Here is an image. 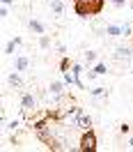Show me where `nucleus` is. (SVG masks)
Listing matches in <instances>:
<instances>
[{"instance_id":"obj_1","label":"nucleus","mask_w":133,"mask_h":152,"mask_svg":"<svg viewBox=\"0 0 133 152\" xmlns=\"http://www.w3.org/2000/svg\"><path fill=\"white\" fill-rule=\"evenodd\" d=\"M106 7V0H74V12L80 19H90V16H99Z\"/></svg>"},{"instance_id":"obj_2","label":"nucleus","mask_w":133,"mask_h":152,"mask_svg":"<svg viewBox=\"0 0 133 152\" xmlns=\"http://www.w3.org/2000/svg\"><path fill=\"white\" fill-rule=\"evenodd\" d=\"M35 136H37V138L44 143V145H46L48 150H64V145H62V143L57 141L53 134L48 132L46 124H35Z\"/></svg>"},{"instance_id":"obj_3","label":"nucleus","mask_w":133,"mask_h":152,"mask_svg":"<svg viewBox=\"0 0 133 152\" xmlns=\"http://www.w3.org/2000/svg\"><path fill=\"white\" fill-rule=\"evenodd\" d=\"M99 148V138H96L94 129H85L83 136H80V143H78V150L80 152H94Z\"/></svg>"},{"instance_id":"obj_4","label":"nucleus","mask_w":133,"mask_h":152,"mask_svg":"<svg viewBox=\"0 0 133 152\" xmlns=\"http://www.w3.org/2000/svg\"><path fill=\"white\" fill-rule=\"evenodd\" d=\"M103 35L108 37H122V35H133V30L129 26H119V23H108L103 28Z\"/></svg>"},{"instance_id":"obj_5","label":"nucleus","mask_w":133,"mask_h":152,"mask_svg":"<svg viewBox=\"0 0 133 152\" xmlns=\"http://www.w3.org/2000/svg\"><path fill=\"white\" fill-rule=\"evenodd\" d=\"M80 113H83V108H80V106H69L64 113H62V122H66V124H71V127H74Z\"/></svg>"},{"instance_id":"obj_6","label":"nucleus","mask_w":133,"mask_h":152,"mask_svg":"<svg viewBox=\"0 0 133 152\" xmlns=\"http://www.w3.org/2000/svg\"><path fill=\"white\" fill-rule=\"evenodd\" d=\"M21 108H23V111H32V108H37V99H35V95L23 92V95H21Z\"/></svg>"},{"instance_id":"obj_7","label":"nucleus","mask_w":133,"mask_h":152,"mask_svg":"<svg viewBox=\"0 0 133 152\" xmlns=\"http://www.w3.org/2000/svg\"><path fill=\"white\" fill-rule=\"evenodd\" d=\"M74 127H76V129H83V132H85V129H92V118L83 111V113L78 115V120H76V124H74Z\"/></svg>"},{"instance_id":"obj_8","label":"nucleus","mask_w":133,"mask_h":152,"mask_svg":"<svg viewBox=\"0 0 133 152\" xmlns=\"http://www.w3.org/2000/svg\"><path fill=\"white\" fill-rule=\"evenodd\" d=\"M106 72H108V65H106V62H96L94 67H90V69H87V76H90V81H92V78L106 74Z\"/></svg>"},{"instance_id":"obj_9","label":"nucleus","mask_w":133,"mask_h":152,"mask_svg":"<svg viewBox=\"0 0 133 152\" xmlns=\"http://www.w3.org/2000/svg\"><path fill=\"white\" fill-rule=\"evenodd\" d=\"M131 48L129 46H117L115 48V60H126V62H129V60H131Z\"/></svg>"},{"instance_id":"obj_10","label":"nucleus","mask_w":133,"mask_h":152,"mask_svg":"<svg viewBox=\"0 0 133 152\" xmlns=\"http://www.w3.org/2000/svg\"><path fill=\"white\" fill-rule=\"evenodd\" d=\"M28 28L35 32V35H46V28H44V23L39 19H30L28 21Z\"/></svg>"},{"instance_id":"obj_11","label":"nucleus","mask_w":133,"mask_h":152,"mask_svg":"<svg viewBox=\"0 0 133 152\" xmlns=\"http://www.w3.org/2000/svg\"><path fill=\"white\" fill-rule=\"evenodd\" d=\"M48 7L53 10L55 16H62V14H64V2H62V0H48Z\"/></svg>"},{"instance_id":"obj_12","label":"nucleus","mask_w":133,"mask_h":152,"mask_svg":"<svg viewBox=\"0 0 133 152\" xmlns=\"http://www.w3.org/2000/svg\"><path fill=\"white\" fill-rule=\"evenodd\" d=\"M21 44H23V39H21V37L9 39V42H7V46H5V53H7V56H12V53H14V51H16Z\"/></svg>"},{"instance_id":"obj_13","label":"nucleus","mask_w":133,"mask_h":152,"mask_svg":"<svg viewBox=\"0 0 133 152\" xmlns=\"http://www.w3.org/2000/svg\"><path fill=\"white\" fill-rule=\"evenodd\" d=\"M30 67V58L28 56H19L16 58V72H25Z\"/></svg>"},{"instance_id":"obj_14","label":"nucleus","mask_w":133,"mask_h":152,"mask_svg":"<svg viewBox=\"0 0 133 152\" xmlns=\"http://www.w3.org/2000/svg\"><path fill=\"white\" fill-rule=\"evenodd\" d=\"M83 60H85V67H90V65H96L99 56H96V51H85V53H83Z\"/></svg>"},{"instance_id":"obj_15","label":"nucleus","mask_w":133,"mask_h":152,"mask_svg":"<svg viewBox=\"0 0 133 152\" xmlns=\"http://www.w3.org/2000/svg\"><path fill=\"white\" fill-rule=\"evenodd\" d=\"M9 86H14V88H23V78H21V72H12V74H9Z\"/></svg>"},{"instance_id":"obj_16","label":"nucleus","mask_w":133,"mask_h":152,"mask_svg":"<svg viewBox=\"0 0 133 152\" xmlns=\"http://www.w3.org/2000/svg\"><path fill=\"white\" fill-rule=\"evenodd\" d=\"M71 65H74V62H71V58H62V60H60V72H62V74H64V72H69V69H71Z\"/></svg>"},{"instance_id":"obj_17","label":"nucleus","mask_w":133,"mask_h":152,"mask_svg":"<svg viewBox=\"0 0 133 152\" xmlns=\"http://www.w3.org/2000/svg\"><path fill=\"white\" fill-rule=\"evenodd\" d=\"M90 95H92V97H103V95H108V88H103V86L92 88V90H90Z\"/></svg>"},{"instance_id":"obj_18","label":"nucleus","mask_w":133,"mask_h":152,"mask_svg":"<svg viewBox=\"0 0 133 152\" xmlns=\"http://www.w3.org/2000/svg\"><path fill=\"white\" fill-rule=\"evenodd\" d=\"M62 81H64L66 86H76V76H74V72H71V69L64 72V78H62Z\"/></svg>"},{"instance_id":"obj_19","label":"nucleus","mask_w":133,"mask_h":152,"mask_svg":"<svg viewBox=\"0 0 133 152\" xmlns=\"http://www.w3.org/2000/svg\"><path fill=\"white\" fill-rule=\"evenodd\" d=\"M39 46L41 48H51V37H48V35H39Z\"/></svg>"},{"instance_id":"obj_20","label":"nucleus","mask_w":133,"mask_h":152,"mask_svg":"<svg viewBox=\"0 0 133 152\" xmlns=\"http://www.w3.org/2000/svg\"><path fill=\"white\" fill-rule=\"evenodd\" d=\"M9 16V5H2L0 7V19H7Z\"/></svg>"},{"instance_id":"obj_21","label":"nucleus","mask_w":133,"mask_h":152,"mask_svg":"<svg viewBox=\"0 0 133 152\" xmlns=\"http://www.w3.org/2000/svg\"><path fill=\"white\" fill-rule=\"evenodd\" d=\"M110 2H113V7H117V10L126 7V0H110Z\"/></svg>"},{"instance_id":"obj_22","label":"nucleus","mask_w":133,"mask_h":152,"mask_svg":"<svg viewBox=\"0 0 133 152\" xmlns=\"http://www.w3.org/2000/svg\"><path fill=\"white\" fill-rule=\"evenodd\" d=\"M119 132H122V134H129V132H131V124H126V122L119 124Z\"/></svg>"},{"instance_id":"obj_23","label":"nucleus","mask_w":133,"mask_h":152,"mask_svg":"<svg viewBox=\"0 0 133 152\" xmlns=\"http://www.w3.org/2000/svg\"><path fill=\"white\" fill-rule=\"evenodd\" d=\"M0 2H2V5H12L14 0H0Z\"/></svg>"},{"instance_id":"obj_24","label":"nucleus","mask_w":133,"mask_h":152,"mask_svg":"<svg viewBox=\"0 0 133 152\" xmlns=\"http://www.w3.org/2000/svg\"><path fill=\"white\" fill-rule=\"evenodd\" d=\"M129 145H131V148H133V138H129Z\"/></svg>"},{"instance_id":"obj_25","label":"nucleus","mask_w":133,"mask_h":152,"mask_svg":"<svg viewBox=\"0 0 133 152\" xmlns=\"http://www.w3.org/2000/svg\"><path fill=\"white\" fill-rule=\"evenodd\" d=\"M131 72H133V62H131Z\"/></svg>"}]
</instances>
